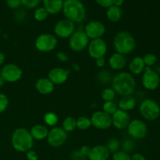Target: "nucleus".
<instances>
[{"mask_svg":"<svg viewBox=\"0 0 160 160\" xmlns=\"http://www.w3.org/2000/svg\"><path fill=\"white\" fill-rule=\"evenodd\" d=\"M111 83L116 94L122 97L132 95L136 88V81L130 72H120L112 78Z\"/></svg>","mask_w":160,"mask_h":160,"instance_id":"nucleus-1","label":"nucleus"},{"mask_svg":"<svg viewBox=\"0 0 160 160\" xmlns=\"http://www.w3.org/2000/svg\"><path fill=\"white\" fill-rule=\"evenodd\" d=\"M34 141L29 130L24 128H17L11 135V145L19 152H27L32 149Z\"/></svg>","mask_w":160,"mask_h":160,"instance_id":"nucleus-2","label":"nucleus"},{"mask_svg":"<svg viewBox=\"0 0 160 160\" xmlns=\"http://www.w3.org/2000/svg\"><path fill=\"white\" fill-rule=\"evenodd\" d=\"M66 19L74 23H82L86 17V9L80 0H65L62 9Z\"/></svg>","mask_w":160,"mask_h":160,"instance_id":"nucleus-3","label":"nucleus"},{"mask_svg":"<svg viewBox=\"0 0 160 160\" xmlns=\"http://www.w3.org/2000/svg\"><path fill=\"white\" fill-rule=\"evenodd\" d=\"M113 47L116 52L126 56L134 51L136 48V40L130 32L120 31L114 36Z\"/></svg>","mask_w":160,"mask_h":160,"instance_id":"nucleus-4","label":"nucleus"},{"mask_svg":"<svg viewBox=\"0 0 160 160\" xmlns=\"http://www.w3.org/2000/svg\"><path fill=\"white\" fill-rule=\"evenodd\" d=\"M138 109L142 118L147 121H155L160 117V105L152 98L142 100Z\"/></svg>","mask_w":160,"mask_h":160,"instance_id":"nucleus-5","label":"nucleus"},{"mask_svg":"<svg viewBox=\"0 0 160 160\" xmlns=\"http://www.w3.org/2000/svg\"><path fill=\"white\" fill-rule=\"evenodd\" d=\"M58 39L55 34L49 33L41 34L36 38L34 45L38 51L41 52H50L56 48Z\"/></svg>","mask_w":160,"mask_h":160,"instance_id":"nucleus-6","label":"nucleus"},{"mask_svg":"<svg viewBox=\"0 0 160 160\" xmlns=\"http://www.w3.org/2000/svg\"><path fill=\"white\" fill-rule=\"evenodd\" d=\"M89 42L90 39L86 35L84 30H77L69 38V47L77 52L85 50L88 46Z\"/></svg>","mask_w":160,"mask_h":160,"instance_id":"nucleus-7","label":"nucleus"},{"mask_svg":"<svg viewBox=\"0 0 160 160\" xmlns=\"http://www.w3.org/2000/svg\"><path fill=\"white\" fill-rule=\"evenodd\" d=\"M128 134L134 140H142L148 134V126L144 120L141 119L131 120L127 128Z\"/></svg>","mask_w":160,"mask_h":160,"instance_id":"nucleus-8","label":"nucleus"},{"mask_svg":"<svg viewBox=\"0 0 160 160\" xmlns=\"http://www.w3.org/2000/svg\"><path fill=\"white\" fill-rule=\"evenodd\" d=\"M142 84L146 90H156L160 85V75L152 67H145V70L142 73Z\"/></svg>","mask_w":160,"mask_h":160,"instance_id":"nucleus-9","label":"nucleus"},{"mask_svg":"<svg viewBox=\"0 0 160 160\" xmlns=\"http://www.w3.org/2000/svg\"><path fill=\"white\" fill-rule=\"evenodd\" d=\"M0 76L6 82L15 83L22 78L23 70L17 64L7 63L0 70Z\"/></svg>","mask_w":160,"mask_h":160,"instance_id":"nucleus-10","label":"nucleus"},{"mask_svg":"<svg viewBox=\"0 0 160 160\" xmlns=\"http://www.w3.org/2000/svg\"><path fill=\"white\" fill-rule=\"evenodd\" d=\"M87 48L90 57L94 59L105 57L108 51L107 43L102 38L91 40Z\"/></svg>","mask_w":160,"mask_h":160,"instance_id":"nucleus-11","label":"nucleus"},{"mask_svg":"<svg viewBox=\"0 0 160 160\" xmlns=\"http://www.w3.org/2000/svg\"><path fill=\"white\" fill-rule=\"evenodd\" d=\"M67 139V133L59 127H53L48 131L47 136V142L53 148H59L62 146Z\"/></svg>","mask_w":160,"mask_h":160,"instance_id":"nucleus-12","label":"nucleus"},{"mask_svg":"<svg viewBox=\"0 0 160 160\" xmlns=\"http://www.w3.org/2000/svg\"><path fill=\"white\" fill-rule=\"evenodd\" d=\"M75 31V23L66 18L59 20L54 26L55 35L62 39L69 38Z\"/></svg>","mask_w":160,"mask_h":160,"instance_id":"nucleus-13","label":"nucleus"},{"mask_svg":"<svg viewBox=\"0 0 160 160\" xmlns=\"http://www.w3.org/2000/svg\"><path fill=\"white\" fill-rule=\"evenodd\" d=\"M92 126L98 130H107L112 126V117L104 111H96L91 117Z\"/></svg>","mask_w":160,"mask_h":160,"instance_id":"nucleus-14","label":"nucleus"},{"mask_svg":"<svg viewBox=\"0 0 160 160\" xmlns=\"http://www.w3.org/2000/svg\"><path fill=\"white\" fill-rule=\"evenodd\" d=\"M106 27L104 23L98 20H92L88 22L84 27V31L89 39L102 38L106 33Z\"/></svg>","mask_w":160,"mask_h":160,"instance_id":"nucleus-15","label":"nucleus"},{"mask_svg":"<svg viewBox=\"0 0 160 160\" xmlns=\"http://www.w3.org/2000/svg\"><path fill=\"white\" fill-rule=\"evenodd\" d=\"M112 125L117 130L126 129L131 122L129 112L118 109L112 116Z\"/></svg>","mask_w":160,"mask_h":160,"instance_id":"nucleus-16","label":"nucleus"},{"mask_svg":"<svg viewBox=\"0 0 160 160\" xmlns=\"http://www.w3.org/2000/svg\"><path fill=\"white\" fill-rule=\"evenodd\" d=\"M70 74V71L62 67L52 68L48 74V78L54 84V85L62 84L67 81Z\"/></svg>","mask_w":160,"mask_h":160,"instance_id":"nucleus-17","label":"nucleus"},{"mask_svg":"<svg viewBox=\"0 0 160 160\" xmlns=\"http://www.w3.org/2000/svg\"><path fill=\"white\" fill-rule=\"evenodd\" d=\"M109 156L110 152L106 145H98L91 148L88 159L89 160H109Z\"/></svg>","mask_w":160,"mask_h":160,"instance_id":"nucleus-18","label":"nucleus"},{"mask_svg":"<svg viewBox=\"0 0 160 160\" xmlns=\"http://www.w3.org/2000/svg\"><path fill=\"white\" fill-rule=\"evenodd\" d=\"M35 88L41 95H48L55 90V85L48 78H41L36 81Z\"/></svg>","mask_w":160,"mask_h":160,"instance_id":"nucleus-19","label":"nucleus"},{"mask_svg":"<svg viewBox=\"0 0 160 160\" xmlns=\"http://www.w3.org/2000/svg\"><path fill=\"white\" fill-rule=\"evenodd\" d=\"M109 67L113 70L120 71L122 70L125 67L127 64V59L124 55H122L120 53L115 52L109 58L108 60Z\"/></svg>","mask_w":160,"mask_h":160,"instance_id":"nucleus-20","label":"nucleus"},{"mask_svg":"<svg viewBox=\"0 0 160 160\" xmlns=\"http://www.w3.org/2000/svg\"><path fill=\"white\" fill-rule=\"evenodd\" d=\"M43 7L51 15L60 12L63 6V0H42Z\"/></svg>","mask_w":160,"mask_h":160,"instance_id":"nucleus-21","label":"nucleus"},{"mask_svg":"<svg viewBox=\"0 0 160 160\" xmlns=\"http://www.w3.org/2000/svg\"><path fill=\"white\" fill-rule=\"evenodd\" d=\"M128 67L131 74L140 75L142 74L145 70V65L142 56H135L131 60Z\"/></svg>","mask_w":160,"mask_h":160,"instance_id":"nucleus-22","label":"nucleus"},{"mask_svg":"<svg viewBox=\"0 0 160 160\" xmlns=\"http://www.w3.org/2000/svg\"><path fill=\"white\" fill-rule=\"evenodd\" d=\"M48 131L49 130L45 125L36 124L31 128L30 133H31V136H32L34 140L42 141L47 138Z\"/></svg>","mask_w":160,"mask_h":160,"instance_id":"nucleus-23","label":"nucleus"},{"mask_svg":"<svg viewBox=\"0 0 160 160\" xmlns=\"http://www.w3.org/2000/svg\"><path fill=\"white\" fill-rule=\"evenodd\" d=\"M137 105V100L133 95H128V96H123L119 101L118 109H122L126 112L133 110L136 107Z\"/></svg>","mask_w":160,"mask_h":160,"instance_id":"nucleus-24","label":"nucleus"},{"mask_svg":"<svg viewBox=\"0 0 160 160\" xmlns=\"http://www.w3.org/2000/svg\"><path fill=\"white\" fill-rule=\"evenodd\" d=\"M123 17V10L121 7L116 6H111L107 8L106 10V17L108 20L112 23H117L120 21Z\"/></svg>","mask_w":160,"mask_h":160,"instance_id":"nucleus-25","label":"nucleus"},{"mask_svg":"<svg viewBox=\"0 0 160 160\" xmlns=\"http://www.w3.org/2000/svg\"><path fill=\"white\" fill-rule=\"evenodd\" d=\"M62 129L67 133L72 132L77 128V119L73 117H67L62 121Z\"/></svg>","mask_w":160,"mask_h":160,"instance_id":"nucleus-26","label":"nucleus"},{"mask_svg":"<svg viewBox=\"0 0 160 160\" xmlns=\"http://www.w3.org/2000/svg\"><path fill=\"white\" fill-rule=\"evenodd\" d=\"M92 127L91 119L88 117L81 116L77 119V128L81 131H86Z\"/></svg>","mask_w":160,"mask_h":160,"instance_id":"nucleus-27","label":"nucleus"},{"mask_svg":"<svg viewBox=\"0 0 160 160\" xmlns=\"http://www.w3.org/2000/svg\"><path fill=\"white\" fill-rule=\"evenodd\" d=\"M44 122L48 127H56L59 122V117L55 112H48L44 115Z\"/></svg>","mask_w":160,"mask_h":160,"instance_id":"nucleus-28","label":"nucleus"},{"mask_svg":"<svg viewBox=\"0 0 160 160\" xmlns=\"http://www.w3.org/2000/svg\"><path fill=\"white\" fill-rule=\"evenodd\" d=\"M98 82L102 84H108L112 82V73L106 70H102L98 73Z\"/></svg>","mask_w":160,"mask_h":160,"instance_id":"nucleus-29","label":"nucleus"},{"mask_svg":"<svg viewBox=\"0 0 160 160\" xmlns=\"http://www.w3.org/2000/svg\"><path fill=\"white\" fill-rule=\"evenodd\" d=\"M115 91L113 90L112 88H106L102 90L101 93L102 98L104 102H109V101H114L116 98Z\"/></svg>","mask_w":160,"mask_h":160,"instance_id":"nucleus-30","label":"nucleus"},{"mask_svg":"<svg viewBox=\"0 0 160 160\" xmlns=\"http://www.w3.org/2000/svg\"><path fill=\"white\" fill-rule=\"evenodd\" d=\"M48 16H49V14L44 7L36 8L34 12V18L38 22H42L48 18Z\"/></svg>","mask_w":160,"mask_h":160,"instance_id":"nucleus-31","label":"nucleus"},{"mask_svg":"<svg viewBox=\"0 0 160 160\" xmlns=\"http://www.w3.org/2000/svg\"><path fill=\"white\" fill-rule=\"evenodd\" d=\"M117 109H118V106L114 101L104 102L102 105V111L109 114V116H112Z\"/></svg>","mask_w":160,"mask_h":160,"instance_id":"nucleus-32","label":"nucleus"},{"mask_svg":"<svg viewBox=\"0 0 160 160\" xmlns=\"http://www.w3.org/2000/svg\"><path fill=\"white\" fill-rule=\"evenodd\" d=\"M106 147H107L108 150L109 151L110 154L111 153L113 154V153L117 152H118L120 150V147H121V143L117 139L111 138L108 141Z\"/></svg>","mask_w":160,"mask_h":160,"instance_id":"nucleus-33","label":"nucleus"},{"mask_svg":"<svg viewBox=\"0 0 160 160\" xmlns=\"http://www.w3.org/2000/svg\"><path fill=\"white\" fill-rule=\"evenodd\" d=\"M142 59H143L145 67H152L153 66L156 65L158 60L156 55L153 53H147L142 57Z\"/></svg>","mask_w":160,"mask_h":160,"instance_id":"nucleus-34","label":"nucleus"},{"mask_svg":"<svg viewBox=\"0 0 160 160\" xmlns=\"http://www.w3.org/2000/svg\"><path fill=\"white\" fill-rule=\"evenodd\" d=\"M135 147L136 144L135 142H134V139H125V140L122 142L121 147H120V148H122V150H123V151L129 153L130 154V152L134 151Z\"/></svg>","mask_w":160,"mask_h":160,"instance_id":"nucleus-35","label":"nucleus"},{"mask_svg":"<svg viewBox=\"0 0 160 160\" xmlns=\"http://www.w3.org/2000/svg\"><path fill=\"white\" fill-rule=\"evenodd\" d=\"M112 160H131V156L123 150H119L112 154Z\"/></svg>","mask_w":160,"mask_h":160,"instance_id":"nucleus-36","label":"nucleus"},{"mask_svg":"<svg viewBox=\"0 0 160 160\" xmlns=\"http://www.w3.org/2000/svg\"><path fill=\"white\" fill-rule=\"evenodd\" d=\"M9 98L5 94L0 93V113H2L9 106Z\"/></svg>","mask_w":160,"mask_h":160,"instance_id":"nucleus-37","label":"nucleus"},{"mask_svg":"<svg viewBox=\"0 0 160 160\" xmlns=\"http://www.w3.org/2000/svg\"><path fill=\"white\" fill-rule=\"evenodd\" d=\"M42 0H21V5L27 9H35L40 4Z\"/></svg>","mask_w":160,"mask_h":160,"instance_id":"nucleus-38","label":"nucleus"},{"mask_svg":"<svg viewBox=\"0 0 160 160\" xmlns=\"http://www.w3.org/2000/svg\"><path fill=\"white\" fill-rule=\"evenodd\" d=\"M6 6L12 9H17L21 6V0H6Z\"/></svg>","mask_w":160,"mask_h":160,"instance_id":"nucleus-39","label":"nucleus"},{"mask_svg":"<svg viewBox=\"0 0 160 160\" xmlns=\"http://www.w3.org/2000/svg\"><path fill=\"white\" fill-rule=\"evenodd\" d=\"M86 157L81 153V150H75L70 155V160H85Z\"/></svg>","mask_w":160,"mask_h":160,"instance_id":"nucleus-40","label":"nucleus"},{"mask_svg":"<svg viewBox=\"0 0 160 160\" xmlns=\"http://www.w3.org/2000/svg\"><path fill=\"white\" fill-rule=\"evenodd\" d=\"M95 2L99 6L106 9L113 4V0H95Z\"/></svg>","mask_w":160,"mask_h":160,"instance_id":"nucleus-41","label":"nucleus"},{"mask_svg":"<svg viewBox=\"0 0 160 160\" xmlns=\"http://www.w3.org/2000/svg\"><path fill=\"white\" fill-rule=\"evenodd\" d=\"M26 158L28 160H38V155L34 150L31 149L26 152Z\"/></svg>","mask_w":160,"mask_h":160,"instance_id":"nucleus-42","label":"nucleus"},{"mask_svg":"<svg viewBox=\"0 0 160 160\" xmlns=\"http://www.w3.org/2000/svg\"><path fill=\"white\" fill-rule=\"evenodd\" d=\"M56 58H57L58 60L62 62H67L69 59L68 56L65 52H58L56 53Z\"/></svg>","mask_w":160,"mask_h":160,"instance_id":"nucleus-43","label":"nucleus"},{"mask_svg":"<svg viewBox=\"0 0 160 160\" xmlns=\"http://www.w3.org/2000/svg\"><path fill=\"white\" fill-rule=\"evenodd\" d=\"M25 18H26V12H25V11H23V10L17 11V12L15 13V19L18 22L23 21Z\"/></svg>","mask_w":160,"mask_h":160,"instance_id":"nucleus-44","label":"nucleus"},{"mask_svg":"<svg viewBox=\"0 0 160 160\" xmlns=\"http://www.w3.org/2000/svg\"><path fill=\"white\" fill-rule=\"evenodd\" d=\"M106 58L105 57H100L98 59H95V65L98 68H103L106 66Z\"/></svg>","mask_w":160,"mask_h":160,"instance_id":"nucleus-45","label":"nucleus"},{"mask_svg":"<svg viewBox=\"0 0 160 160\" xmlns=\"http://www.w3.org/2000/svg\"><path fill=\"white\" fill-rule=\"evenodd\" d=\"M131 160H146L145 156L142 155V153L136 152L134 153L132 156H131Z\"/></svg>","mask_w":160,"mask_h":160,"instance_id":"nucleus-46","label":"nucleus"},{"mask_svg":"<svg viewBox=\"0 0 160 160\" xmlns=\"http://www.w3.org/2000/svg\"><path fill=\"white\" fill-rule=\"evenodd\" d=\"M91 148H91L90 146H88V145H84V146L81 147L80 150H81V153H82L86 158H88V156L89 153H90L91 152Z\"/></svg>","mask_w":160,"mask_h":160,"instance_id":"nucleus-47","label":"nucleus"},{"mask_svg":"<svg viewBox=\"0 0 160 160\" xmlns=\"http://www.w3.org/2000/svg\"><path fill=\"white\" fill-rule=\"evenodd\" d=\"M124 3V0H113V6L121 7Z\"/></svg>","mask_w":160,"mask_h":160,"instance_id":"nucleus-48","label":"nucleus"},{"mask_svg":"<svg viewBox=\"0 0 160 160\" xmlns=\"http://www.w3.org/2000/svg\"><path fill=\"white\" fill-rule=\"evenodd\" d=\"M5 60H6V56H5L4 53L0 52V67L4 63Z\"/></svg>","mask_w":160,"mask_h":160,"instance_id":"nucleus-49","label":"nucleus"},{"mask_svg":"<svg viewBox=\"0 0 160 160\" xmlns=\"http://www.w3.org/2000/svg\"><path fill=\"white\" fill-rule=\"evenodd\" d=\"M5 84H6V81H5L4 79H3V78L0 76V88L2 87Z\"/></svg>","mask_w":160,"mask_h":160,"instance_id":"nucleus-50","label":"nucleus"},{"mask_svg":"<svg viewBox=\"0 0 160 160\" xmlns=\"http://www.w3.org/2000/svg\"><path fill=\"white\" fill-rule=\"evenodd\" d=\"M154 70H155V71L156 72V73H159V74L160 75V65H159V66H156V68H155Z\"/></svg>","mask_w":160,"mask_h":160,"instance_id":"nucleus-51","label":"nucleus"}]
</instances>
